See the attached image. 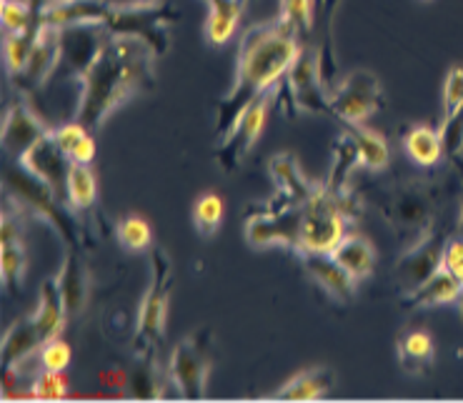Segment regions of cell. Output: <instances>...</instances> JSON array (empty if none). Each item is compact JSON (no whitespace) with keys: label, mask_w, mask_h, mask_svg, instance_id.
Instances as JSON below:
<instances>
[{"label":"cell","mask_w":463,"mask_h":403,"mask_svg":"<svg viewBox=\"0 0 463 403\" xmlns=\"http://www.w3.org/2000/svg\"><path fill=\"white\" fill-rule=\"evenodd\" d=\"M456 236H463V201L458 206V216H456Z\"/></svg>","instance_id":"43"},{"label":"cell","mask_w":463,"mask_h":403,"mask_svg":"<svg viewBox=\"0 0 463 403\" xmlns=\"http://www.w3.org/2000/svg\"><path fill=\"white\" fill-rule=\"evenodd\" d=\"M335 389V370L328 366H313L301 373H296L293 379L280 386L279 391H273V398L280 401H313V398H324Z\"/></svg>","instance_id":"23"},{"label":"cell","mask_w":463,"mask_h":403,"mask_svg":"<svg viewBox=\"0 0 463 403\" xmlns=\"http://www.w3.org/2000/svg\"><path fill=\"white\" fill-rule=\"evenodd\" d=\"M178 21V11L163 3H113L109 21L103 23L110 35H128L151 45L161 58L171 48V28Z\"/></svg>","instance_id":"6"},{"label":"cell","mask_w":463,"mask_h":403,"mask_svg":"<svg viewBox=\"0 0 463 403\" xmlns=\"http://www.w3.org/2000/svg\"><path fill=\"white\" fill-rule=\"evenodd\" d=\"M55 143L61 145V151L68 155L71 164H90L96 158V138L93 131L86 128L80 120H68L53 128Z\"/></svg>","instance_id":"29"},{"label":"cell","mask_w":463,"mask_h":403,"mask_svg":"<svg viewBox=\"0 0 463 403\" xmlns=\"http://www.w3.org/2000/svg\"><path fill=\"white\" fill-rule=\"evenodd\" d=\"M33 398H48V401H58L68 396V381L63 379V370H48L43 369L41 373L33 376L31 383Z\"/></svg>","instance_id":"38"},{"label":"cell","mask_w":463,"mask_h":403,"mask_svg":"<svg viewBox=\"0 0 463 403\" xmlns=\"http://www.w3.org/2000/svg\"><path fill=\"white\" fill-rule=\"evenodd\" d=\"M301 53V38L283 21H263L243 31L238 41L233 86L216 106V136L223 138L243 110L266 90L276 88Z\"/></svg>","instance_id":"2"},{"label":"cell","mask_w":463,"mask_h":403,"mask_svg":"<svg viewBox=\"0 0 463 403\" xmlns=\"http://www.w3.org/2000/svg\"><path fill=\"white\" fill-rule=\"evenodd\" d=\"M276 100L286 116H293L296 110L331 116L328 88L321 80L318 53L313 48H301V53L296 55L288 73L280 80V88H276Z\"/></svg>","instance_id":"7"},{"label":"cell","mask_w":463,"mask_h":403,"mask_svg":"<svg viewBox=\"0 0 463 403\" xmlns=\"http://www.w3.org/2000/svg\"><path fill=\"white\" fill-rule=\"evenodd\" d=\"M53 131L43 118L28 106V100H15L3 116V148L21 158L33 143Z\"/></svg>","instance_id":"16"},{"label":"cell","mask_w":463,"mask_h":403,"mask_svg":"<svg viewBox=\"0 0 463 403\" xmlns=\"http://www.w3.org/2000/svg\"><path fill=\"white\" fill-rule=\"evenodd\" d=\"M110 11H113L110 0H51L41 21L58 31L76 25H103L109 21Z\"/></svg>","instance_id":"18"},{"label":"cell","mask_w":463,"mask_h":403,"mask_svg":"<svg viewBox=\"0 0 463 403\" xmlns=\"http://www.w3.org/2000/svg\"><path fill=\"white\" fill-rule=\"evenodd\" d=\"M5 191L25 216L45 220L63 239L68 248H80V230H78L76 216L63 206L65 201L55 196L51 185H45L41 178H35L23 168L21 173H5Z\"/></svg>","instance_id":"5"},{"label":"cell","mask_w":463,"mask_h":403,"mask_svg":"<svg viewBox=\"0 0 463 403\" xmlns=\"http://www.w3.org/2000/svg\"><path fill=\"white\" fill-rule=\"evenodd\" d=\"M270 103H276V88L266 90L263 96L253 100L243 116L238 118V123L228 131V136L221 138L216 148V164L226 171V173H233L241 168V164L246 161V155L253 151V145L259 143L260 133L266 128V120H269Z\"/></svg>","instance_id":"11"},{"label":"cell","mask_w":463,"mask_h":403,"mask_svg":"<svg viewBox=\"0 0 463 403\" xmlns=\"http://www.w3.org/2000/svg\"><path fill=\"white\" fill-rule=\"evenodd\" d=\"M451 161H453V165L458 168V173L463 175V155H456V158H451Z\"/></svg>","instance_id":"44"},{"label":"cell","mask_w":463,"mask_h":403,"mask_svg":"<svg viewBox=\"0 0 463 403\" xmlns=\"http://www.w3.org/2000/svg\"><path fill=\"white\" fill-rule=\"evenodd\" d=\"M301 219L303 206L288 208V211H280V213H248L246 240L253 248L286 246L291 251H298Z\"/></svg>","instance_id":"14"},{"label":"cell","mask_w":463,"mask_h":403,"mask_svg":"<svg viewBox=\"0 0 463 403\" xmlns=\"http://www.w3.org/2000/svg\"><path fill=\"white\" fill-rule=\"evenodd\" d=\"M55 281L61 286L68 318L80 316L88 305V295H90V271L78 248L65 251V261L61 266V273L55 276Z\"/></svg>","instance_id":"20"},{"label":"cell","mask_w":463,"mask_h":403,"mask_svg":"<svg viewBox=\"0 0 463 403\" xmlns=\"http://www.w3.org/2000/svg\"><path fill=\"white\" fill-rule=\"evenodd\" d=\"M331 256L354 276L355 281L368 278L376 268V248L371 246V240L358 233H345L344 240L331 251Z\"/></svg>","instance_id":"27"},{"label":"cell","mask_w":463,"mask_h":403,"mask_svg":"<svg viewBox=\"0 0 463 403\" xmlns=\"http://www.w3.org/2000/svg\"><path fill=\"white\" fill-rule=\"evenodd\" d=\"M396 356H399L401 369L406 370V373L420 376V373H426V370L431 369L433 361H436V341L423 328L406 331L396 341Z\"/></svg>","instance_id":"24"},{"label":"cell","mask_w":463,"mask_h":403,"mask_svg":"<svg viewBox=\"0 0 463 403\" xmlns=\"http://www.w3.org/2000/svg\"><path fill=\"white\" fill-rule=\"evenodd\" d=\"M43 331L33 316L18 318L15 323H11L8 331L3 333V369H5V373L13 369L18 370L21 363L31 361L38 351L43 349Z\"/></svg>","instance_id":"21"},{"label":"cell","mask_w":463,"mask_h":403,"mask_svg":"<svg viewBox=\"0 0 463 403\" xmlns=\"http://www.w3.org/2000/svg\"><path fill=\"white\" fill-rule=\"evenodd\" d=\"M441 143L446 158L451 161L456 155H463V106L451 116H443Z\"/></svg>","instance_id":"39"},{"label":"cell","mask_w":463,"mask_h":403,"mask_svg":"<svg viewBox=\"0 0 463 403\" xmlns=\"http://www.w3.org/2000/svg\"><path fill=\"white\" fill-rule=\"evenodd\" d=\"M376 206L396 239L411 246L436 229L439 188L426 178H406L381 188L376 193Z\"/></svg>","instance_id":"3"},{"label":"cell","mask_w":463,"mask_h":403,"mask_svg":"<svg viewBox=\"0 0 463 403\" xmlns=\"http://www.w3.org/2000/svg\"><path fill=\"white\" fill-rule=\"evenodd\" d=\"M328 106L334 118L344 120L345 126H358L386 106V96L376 73L361 68L335 83L328 93Z\"/></svg>","instance_id":"9"},{"label":"cell","mask_w":463,"mask_h":403,"mask_svg":"<svg viewBox=\"0 0 463 403\" xmlns=\"http://www.w3.org/2000/svg\"><path fill=\"white\" fill-rule=\"evenodd\" d=\"M133 3H158V0H133Z\"/></svg>","instance_id":"45"},{"label":"cell","mask_w":463,"mask_h":403,"mask_svg":"<svg viewBox=\"0 0 463 403\" xmlns=\"http://www.w3.org/2000/svg\"><path fill=\"white\" fill-rule=\"evenodd\" d=\"M296 256L301 258L303 268L316 281V286H321L334 301H338V304H351L354 301L355 291H358V281L345 271L341 263L335 261L331 253L301 251Z\"/></svg>","instance_id":"17"},{"label":"cell","mask_w":463,"mask_h":403,"mask_svg":"<svg viewBox=\"0 0 463 403\" xmlns=\"http://www.w3.org/2000/svg\"><path fill=\"white\" fill-rule=\"evenodd\" d=\"M246 3L248 0H208V21L203 28L208 45H223L233 38Z\"/></svg>","instance_id":"25"},{"label":"cell","mask_w":463,"mask_h":403,"mask_svg":"<svg viewBox=\"0 0 463 403\" xmlns=\"http://www.w3.org/2000/svg\"><path fill=\"white\" fill-rule=\"evenodd\" d=\"M443 268H449L453 276H458L463 281V236L453 233L451 239L446 240L443 248Z\"/></svg>","instance_id":"42"},{"label":"cell","mask_w":463,"mask_h":403,"mask_svg":"<svg viewBox=\"0 0 463 403\" xmlns=\"http://www.w3.org/2000/svg\"><path fill=\"white\" fill-rule=\"evenodd\" d=\"M348 223L351 220L344 213L335 193H331L326 183H321L318 193L308 203H303L301 243H298L296 253H331L344 240Z\"/></svg>","instance_id":"8"},{"label":"cell","mask_w":463,"mask_h":403,"mask_svg":"<svg viewBox=\"0 0 463 403\" xmlns=\"http://www.w3.org/2000/svg\"><path fill=\"white\" fill-rule=\"evenodd\" d=\"M403 148L409 153L411 161L416 165H423V168L436 165L446 155L441 133L431 128V126H413L403 138Z\"/></svg>","instance_id":"30"},{"label":"cell","mask_w":463,"mask_h":403,"mask_svg":"<svg viewBox=\"0 0 463 403\" xmlns=\"http://www.w3.org/2000/svg\"><path fill=\"white\" fill-rule=\"evenodd\" d=\"M116 239L130 253L148 251L153 246V229L151 223L140 216H123L116 223Z\"/></svg>","instance_id":"35"},{"label":"cell","mask_w":463,"mask_h":403,"mask_svg":"<svg viewBox=\"0 0 463 403\" xmlns=\"http://www.w3.org/2000/svg\"><path fill=\"white\" fill-rule=\"evenodd\" d=\"M446 240H449V236L443 230L433 229L429 236L411 243L403 251L399 263L393 266V281L401 286L403 295L411 294L413 288H419L426 278H431L433 273L441 268Z\"/></svg>","instance_id":"12"},{"label":"cell","mask_w":463,"mask_h":403,"mask_svg":"<svg viewBox=\"0 0 463 403\" xmlns=\"http://www.w3.org/2000/svg\"><path fill=\"white\" fill-rule=\"evenodd\" d=\"M173 261L165 248L156 246L151 251V284L140 301L138 318H136V343L133 353L140 359H153L161 349L168 323V305H171L173 288Z\"/></svg>","instance_id":"4"},{"label":"cell","mask_w":463,"mask_h":403,"mask_svg":"<svg viewBox=\"0 0 463 403\" xmlns=\"http://www.w3.org/2000/svg\"><path fill=\"white\" fill-rule=\"evenodd\" d=\"M463 301V281L453 276L449 268H439L431 278H426L419 288L403 295L406 308H433V305L461 304Z\"/></svg>","instance_id":"22"},{"label":"cell","mask_w":463,"mask_h":403,"mask_svg":"<svg viewBox=\"0 0 463 403\" xmlns=\"http://www.w3.org/2000/svg\"><path fill=\"white\" fill-rule=\"evenodd\" d=\"M463 106V66H453L443 80V116H451Z\"/></svg>","instance_id":"41"},{"label":"cell","mask_w":463,"mask_h":403,"mask_svg":"<svg viewBox=\"0 0 463 403\" xmlns=\"http://www.w3.org/2000/svg\"><path fill=\"white\" fill-rule=\"evenodd\" d=\"M213 369L211 343L203 333L185 336L171 353L168 383L181 398H203L208 391V376Z\"/></svg>","instance_id":"10"},{"label":"cell","mask_w":463,"mask_h":403,"mask_svg":"<svg viewBox=\"0 0 463 403\" xmlns=\"http://www.w3.org/2000/svg\"><path fill=\"white\" fill-rule=\"evenodd\" d=\"M0 268H3V284L21 288L28 271V253L23 239L0 240Z\"/></svg>","instance_id":"34"},{"label":"cell","mask_w":463,"mask_h":403,"mask_svg":"<svg viewBox=\"0 0 463 403\" xmlns=\"http://www.w3.org/2000/svg\"><path fill=\"white\" fill-rule=\"evenodd\" d=\"M223 220V201L218 193H203L194 206V226L201 239H213Z\"/></svg>","instance_id":"36"},{"label":"cell","mask_w":463,"mask_h":403,"mask_svg":"<svg viewBox=\"0 0 463 403\" xmlns=\"http://www.w3.org/2000/svg\"><path fill=\"white\" fill-rule=\"evenodd\" d=\"M205 3H208V0H205Z\"/></svg>","instance_id":"46"},{"label":"cell","mask_w":463,"mask_h":403,"mask_svg":"<svg viewBox=\"0 0 463 403\" xmlns=\"http://www.w3.org/2000/svg\"><path fill=\"white\" fill-rule=\"evenodd\" d=\"M61 53H63V41H61V31L58 28H51L45 25L41 28V35H38V43L33 48L28 63L13 73V88L23 93V96H33L38 93L41 88L55 78L58 73V66H61Z\"/></svg>","instance_id":"13"},{"label":"cell","mask_w":463,"mask_h":403,"mask_svg":"<svg viewBox=\"0 0 463 403\" xmlns=\"http://www.w3.org/2000/svg\"><path fill=\"white\" fill-rule=\"evenodd\" d=\"M331 151H334V164H331V171L324 183L331 193H345V191H351V175L361 165V155H358L351 133H341L331 145Z\"/></svg>","instance_id":"28"},{"label":"cell","mask_w":463,"mask_h":403,"mask_svg":"<svg viewBox=\"0 0 463 403\" xmlns=\"http://www.w3.org/2000/svg\"><path fill=\"white\" fill-rule=\"evenodd\" d=\"M65 196H68V206L73 211H88L96 203L98 181L96 173L90 171V164H71Z\"/></svg>","instance_id":"32"},{"label":"cell","mask_w":463,"mask_h":403,"mask_svg":"<svg viewBox=\"0 0 463 403\" xmlns=\"http://www.w3.org/2000/svg\"><path fill=\"white\" fill-rule=\"evenodd\" d=\"M158 55L151 45L128 35H109L100 51L93 55L90 66L78 78L80 98H78L76 120L96 133L110 118V113L136 98L143 90L156 86L153 63Z\"/></svg>","instance_id":"1"},{"label":"cell","mask_w":463,"mask_h":403,"mask_svg":"<svg viewBox=\"0 0 463 403\" xmlns=\"http://www.w3.org/2000/svg\"><path fill=\"white\" fill-rule=\"evenodd\" d=\"M345 131L351 133L355 141L358 155H361V165L368 171H383L391 161V148H388L386 138L381 133L371 131L364 123L358 126H345Z\"/></svg>","instance_id":"31"},{"label":"cell","mask_w":463,"mask_h":403,"mask_svg":"<svg viewBox=\"0 0 463 403\" xmlns=\"http://www.w3.org/2000/svg\"><path fill=\"white\" fill-rule=\"evenodd\" d=\"M38 359H41L43 369L65 370L71 359H73V349L65 341H61V338H51V341H45L43 349L38 351Z\"/></svg>","instance_id":"40"},{"label":"cell","mask_w":463,"mask_h":403,"mask_svg":"<svg viewBox=\"0 0 463 403\" xmlns=\"http://www.w3.org/2000/svg\"><path fill=\"white\" fill-rule=\"evenodd\" d=\"M21 168H25L28 173L35 175V178H41L45 185H51L53 188V193L61 201H68L65 196V183H68V171H71V161H68V155L61 151V145L55 143L53 131L43 136L41 141H35L28 148V151L23 153L21 158Z\"/></svg>","instance_id":"15"},{"label":"cell","mask_w":463,"mask_h":403,"mask_svg":"<svg viewBox=\"0 0 463 403\" xmlns=\"http://www.w3.org/2000/svg\"><path fill=\"white\" fill-rule=\"evenodd\" d=\"M279 21H283L298 38H306L316 25V5L313 0H280Z\"/></svg>","instance_id":"37"},{"label":"cell","mask_w":463,"mask_h":403,"mask_svg":"<svg viewBox=\"0 0 463 403\" xmlns=\"http://www.w3.org/2000/svg\"><path fill=\"white\" fill-rule=\"evenodd\" d=\"M270 178L276 181V193L283 196L291 206H303L308 203L316 193L321 183H313L311 178H306L298 165V158L293 153H279L273 155L269 164Z\"/></svg>","instance_id":"19"},{"label":"cell","mask_w":463,"mask_h":403,"mask_svg":"<svg viewBox=\"0 0 463 403\" xmlns=\"http://www.w3.org/2000/svg\"><path fill=\"white\" fill-rule=\"evenodd\" d=\"M35 323L43 331L45 341L51 338H61L68 321V311H65L63 294H61V286L55 278H48L41 286V294H38V308H35Z\"/></svg>","instance_id":"26"},{"label":"cell","mask_w":463,"mask_h":403,"mask_svg":"<svg viewBox=\"0 0 463 403\" xmlns=\"http://www.w3.org/2000/svg\"><path fill=\"white\" fill-rule=\"evenodd\" d=\"M41 28L43 23L33 25V28H25V31H18V33H5V41H3V58H5V68L8 73H18L28 58H31L33 48L38 43V35H41Z\"/></svg>","instance_id":"33"}]
</instances>
